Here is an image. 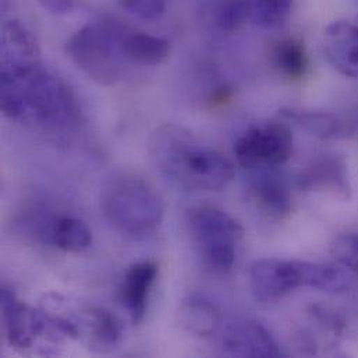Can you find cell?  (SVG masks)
Segmentation results:
<instances>
[{
	"instance_id": "cell-1",
	"label": "cell",
	"mask_w": 358,
	"mask_h": 358,
	"mask_svg": "<svg viewBox=\"0 0 358 358\" xmlns=\"http://www.w3.org/2000/svg\"><path fill=\"white\" fill-rule=\"evenodd\" d=\"M0 108L10 120L52 136L71 131L80 119L71 88L39 62L1 63Z\"/></svg>"
},
{
	"instance_id": "cell-2",
	"label": "cell",
	"mask_w": 358,
	"mask_h": 358,
	"mask_svg": "<svg viewBox=\"0 0 358 358\" xmlns=\"http://www.w3.org/2000/svg\"><path fill=\"white\" fill-rule=\"evenodd\" d=\"M148 152L162 176L185 188L220 191L236 175L229 158L201 147L189 130L178 124L157 129L150 138Z\"/></svg>"
},
{
	"instance_id": "cell-3",
	"label": "cell",
	"mask_w": 358,
	"mask_h": 358,
	"mask_svg": "<svg viewBox=\"0 0 358 358\" xmlns=\"http://www.w3.org/2000/svg\"><path fill=\"white\" fill-rule=\"evenodd\" d=\"M101 206L108 222L133 238L151 236L165 215L164 199L154 184L133 172L115 175L105 182Z\"/></svg>"
},
{
	"instance_id": "cell-4",
	"label": "cell",
	"mask_w": 358,
	"mask_h": 358,
	"mask_svg": "<svg viewBox=\"0 0 358 358\" xmlns=\"http://www.w3.org/2000/svg\"><path fill=\"white\" fill-rule=\"evenodd\" d=\"M250 287L258 303H276L300 287L325 293H343L349 287L346 275L334 265L265 258L250 268Z\"/></svg>"
},
{
	"instance_id": "cell-5",
	"label": "cell",
	"mask_w": 358,
	"mask_h": 358,
	"mask_svg": "<svg viewBox=\"0 0 358 358\" xmlns=\"http://www.w3.org/2000/svg\"><path fill=\"white\" fill-rule=\"evenodd\" d=\"M126 35L113 24L92 22L77 29L66 43L71 62L94 83L109 87L123 76Z\"/></svg>"
},
{
	"instance_id": "cell-6",
	"label": "cell",
	"mask_w": 358,
	"mask_h": 358,
	"mask_svg": "<svg viewBox=\"0 0 358 358\" xmlns=\"http://www.w3.org/2000/svg\"><path fill=\"white\" fill-rule=\"evenodd\" d=\"M187 227L205 268L216 275L229 273L244 237L240 222L217 208L198 206L188 210Z\"/></svg>"
},
{
	"instance_id": "cell-7",
	"label": "cell",
	"mask_w": 358,
	"mask_h": 358,
	"mask_svg": "<svg viewBox=\"0 0 358 358\" xmlns=\"http://www.w3.org/2000/svg\"><path fill=\"white\" fill-rule=\"evenodd\" d=\"M293 134L287 122H269L248 130L234 144L237 164L247 171L275 169L293 154Z\"/></svg>"
},
{
	"instance_id": "cell-8",
	"label": "cell",
	"mask_w": 358,
	"mask_h": 358,
	"mask_svg": "<svg viewBox=\"0 0 358 358\" xmlns=\"http://www.w3.org/2000/svg\"><path fill=\"white\" fill-rule=\"evenodd\" d=\"M280 119L321 140H346L358 134L357 110H318L286 108Z\"/></svg>"
},
{
	"instance_id": "cell-9",
	"label": "cell",
	"mask_w": 358,
	"mask_h": 358,
	"mask_svg": "<svg viewBox=\"0 0 358 358\" xmlns=\"http://www.w3.org/2000/svg\"><path fill=\"white\" fill-rule=\"evenodd\" d=\"M299 187L306 191L327 192L341 201H349L352 182L346 159L338 154L318 157L300 173Z\"/></svg>"
},
{
	"instance_id": "cell-10",
	"label": "cell",
	"mask_w": 358,
	"mask_h": 358,
	"mask_svg": "<svg viewBox=\"0 0 358 358\" xmlns=\"http://www.w3.org/2000/svg\"><path fill=\"white\" fill-rule=\"evenodd\" d=\"M222 348L233 357H283L273 336L255 321H237L229 325L222 336Z\"/></svg>"
},
{
	"instance_id": "cell-11",
	"label": "cell",
	"mask_w": 358,
	"mask_h": 358,
	"mask_svg": "<svg viewBox=\"0 0 358 358\" xmlns=\"http://www.w3.org/2000/svg\"><path fill=\"white\" fill-rule=\"evenodd\" d=\"M0 307L6 336L14 349H29L35 338L43 335V313L27 307L7 287H1Z\"/></svg>"
},
{
	"instance_id": "cell-12",
	"label": "cell",
	"mask_w": 358,
	"mask_h": 358,
	"mask_svg": "<svg viewBox=\"0 0 358 358\" xmlns=\"http://www.w3.org/2000/svg\"><path fill=\"white\" fill-rule=\"evenodd\" d=\"M247 192L258 210L273 219H283L292 212V194L287 182L275 169L251 171Z\"/></svg>"
},
{
	"instance_id": "cell-13",
	"label": "cell",
	"mask_w": 358,
	"mask_h": 358,
	"mask_svg": "<svg viewBox=\"0 0 358 358\" xmlns=\"http://www.w3.org/2000/svg\"><path fill=\"white\" fill-rule=\"evenodd\" d=\"M324 53L342 76L358 80V24L334 21L324 31Z\"/></svg>"
},
{
	"instance_id": "cell-14",
	"label": "cell",
	"mask_w": 358,
	"mask_h": 358,
	"mask_svg": "<svg viewBox=\"0 0 358 358\" xmlns=\"http://www.w3.org/2000/svg\"><path fill=\"white\" fill-rule=\"evenodd\" d=\"M157 276L158 265L154 262H138L133 265L124 276L120 289V300L134 324H140L145 317Z\"/></svg>"
},
{
	"instance_id": "cell-15",
	"label": "cell",
	"mask_w": 358,
	"mask_h": 358,
	"mask_svg": "<svg viewBox=\"0 0 358 358\" xmlns=\"http://www.w3.org/2000/svg\"><path fill=\"white\" fill-rule=\"evenodd\" d=\"M179 317L181 328L187 334L198 338L213 336L223 324L220 308L199 294L188 296L181 303Z\"/></svg>"
},
{
	"instance_id": "cell-16",
	"label": "cell",
	"mask_w": 358,
	"mask_h": 358,
	"mask_svg": "<svg viewBox=\"0 0 358 358\" xmlns=\"http://www.w3.org/2000/svg\"><path fill=\"white\" fill-rule=\"evenodd\" d=\"M123 53L130 64L140 67L159 66L169 57L171 43L161 36L133 32L124 38Z\"/></svg>"
},
{
	"instance_id": "cell-17",
	"label": "cell",
	"mask_w": 358,
	"mask_h": 358,
	"mask_svg": "<svg viewBox=\"0 0 358 358\" xmlns=\"http://www.w3.org/2000/svg\"><path fill=\"white\" fill-rule=\"evenodd\" d=\"M48 240L67 252H83L92 244V233L87 223L74 216H59L46 229Z\"/></svg>"
},
{
	"instance_id": "cell-18",
	"label": "cell",
	"mask_w": 358,
	"mask_h": 358,
	"mask_svg": "<svg viewBox=\"0 0 358 358\" xmlns=\"http://www.w3.org/2000/svg\"><path fill=\"white\" fill-rule=\"evenodd\" d=\"M87 338L96 352H105L115 348L123 336L120 320L108 310L90 308L84 315Z\"/></svg>"
},
{
	"instance_id": "cell-19",
	"label": "cell",
	"mask_w": 358,
	"mask_h": 358,
	"mask_svg": "<svg viewBox=\"0 0 358 358\" xmlns=\"http://www.w3.org/2000/svg\"><path fill=\"white\" fill-rule=\"evenodd\" d=\"M38 56L39 48L34 34L21 21H8L3 36V63L38 62Z\"/></svg>"
},
{
	"instance_id": "cell-20",
	"label": "cell",
	"mask_w": 358,
	"mask_h": 358,
	"mask_svg": "<svg viewBox=\"0 0 358 358\" xmlns=\"http://www.w3.org/2000/svg\"><path fill=\"white\" fill-rule=\"evenodd\" d=\"M273 59L279 71L290 80L304 78L310 67L307 49L297 38L282 39L273 50Z\"/></svg>"
},
{
	"instance_id": "cell-21",
	"label": "cell",
	"mask_w": 358,
	"mask_h": 358,
	"mask_svg": "<svg viewBox=\"0 0 358 358\" xmlns=\"http://www.w3.org/2000/svg\"><path fill=\"white\" fill-rule=\"evenodd\" d=\"M248 21L264 29L283 27L292 15L294 0H244Z\"/></svg>"
},
{
	"instance_id": "cell-22",
	"label": "cell",
	"mask_w": 358,
	"mask_h": 358,
	"mask_svg": "<svg viewBox=\"0 0 358 358\" xmlns=\"http://www.w3.org/2000/svg\"><path fill=\"white\" fill-rule=\"evenodd\" d=\"M208 14L220 31H237L245 21H248L244 0H209Z\"/></svg>"
},
{
	"instance_id": "cell-23",
	"label": "cell",
	"mask_w": 358,
	"mask_h": 358,
	"mask_svg": "<svg viewBox=\"0 0 358 358\" xmlns=\"http://www.w3.org/2000/svg\"><path fill=\"white\" fill-rule=\"evenodd\" d=\"M334 258L358 275V233H345L334 238L331 244Z\"/></svg>"
},
{
	"instance_id": "cell-24",
	"label": "cell",
	"mask_w": 358,
	"mask_h": 358,
	"mask_svg": "<svg viewBox=\"0 0 358 358\" xmlns=\"http://www.w3.org/2000/svg\"><path fill=\"white\" fill-rule=\"evenodd\" d=\"M117 4L140 20L155 21L165 14L168 0H117Z\"/></svg>"
},
{
	"instance_id": "cell-25",
	"label": "cell",
	"mask_w": 358,
	"mask_h": 358,
	"mask_svg": "<svg viewBox=\"0 0 358 358\" xmlns=\"http://www.w3.org/2000/svg\"><path fill=\"white\" fill-rule=\"evenodd\" d=\"M310 314L314 317V320L325 329L327 332H331L332 336H342L345 332V321L343 318L334 310L322 306H313Z\"/></svg>"
},
{
	"instance_id": "cell-26",
	"label": "cell",
	"mask_w": 358,
	"mask_h": 358,
	"mask_svg": "<svg viewBox=\"0 0 358 358\" xmlns=\"http://www.w3.org/2000/svg\"><path fill=\"white\" fill-rule=\"evenodd\" d=\"M36 1L43 10L56 15H64L71 13L80 3V0H36Z\"/></svg>"
}]
</instances>
